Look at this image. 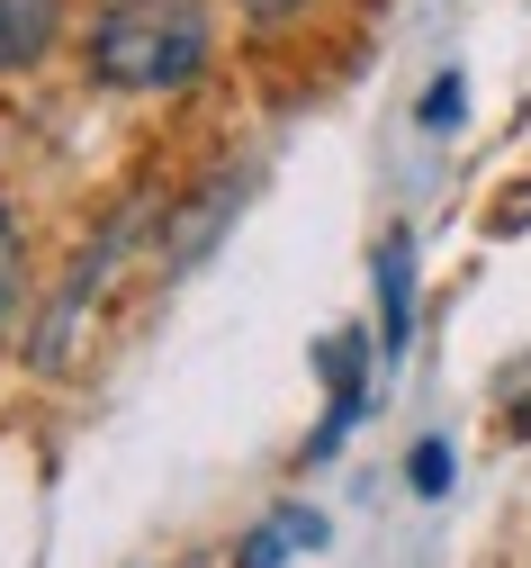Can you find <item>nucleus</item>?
I'll return each mask as SVG.
<instances>
[{
	"mask_svg": "<svg viewBox=\"0 0 531 568\" xmlns=\"http://www.w3.org/2000/svg\"><path fill=\"white\" fill-rule=\"evenodd\" d=\"M207 63L198 0H109L91 19V73L109 91H181Z\"/></svg>",
	"mask_w": 531,
	"mask_h": 568,
	"instance_id": "nucleus-1",
	"label": "nucleus"
},
{
	"mask_svg": "<svg viewBox=\"0 0 531 568\" xmlns=\"http://www.w3.org/2000/svg\"><path fill=\"white\" fill-rule=\"evenodd\" d=\"M378 298H388V325H378V352H406V334H415V244L406 235H388L378 244Z\"/></svg>",
	"mask_w": 531,
	"mask_h": 568,
	"instance_id": "nucleus-2",
	"label": "nucleus"
},
{
	"mask_svg": "<svg viewBox=\"0 0 531 568\" xmlns=\"http://www.w3.org/2000/svg\"><path fill=\"white\" fill-rule=\"evenodd\" d=\"M360 334H334V343H316V362H325V379H334V415H325V434H316V460L351 434V415H360Z\"/></svg>",
	"mask_w": 531,
	"mask_h": 568,
	"instance_id": "nucleus-3",
	"label": "nucleus"
},
{
	"mask_svg": "<svg viewBox=\"0 0 531 568\" xmlns=\"http://www.w3.org/2000/svg\"><path fill=\"white\" fill-rule=\"evenodd\" d=\"M316 541H325V524H316L307 506H279V515L244 541V559H235V568H288L297 550H316Z\"/></svg>",
	"mask_w": 531,
	"mask_h": 568,
	"instance_id": "nucleus-4",
	"label": "nucleus"
},
{
	"mask_svg": "<svg viewBox=\"0 0 531 568\" xmlns=\"http://www.w3.org/2000/svg\"><path fill=\"white\" fill-rule=\"evenodd\" d=\"M54 45V0H0V73Z\"/></svg>",
	"mask_w": 531,
	"mask_h": 568,
	"instance_id": "nucleus-5",
	"label": "nucleus"
},
{
	"mask_svg": "<svg viewBox=\"0 0 531 568\" xmlns=\"http://www.w3.org/2000/svg\"><path fill=\"white\" fill-rule=\"evenodd\" d=\"M460 100H469V91H460V73H450V82H432V91H423V126H432V135H450V126L469 118Z\"/></svg>",
	"mask_w": 531,
	"mask_h": 568,
	"instance_id": "nucleus-6",
	"label": "nucleus"
},
{
	"mask_svg": "<svg viewBox=\"0 0 531 568\" xmlns=\"http://www.w3.org/2000/svg\"><path fill=\"white\" fill-rule=\"evenodd\" d=\"M450 487V452L441 443H415V496H441Z\"/></svg>",
	"mask_w": 531,
	"mask_h": 568,
	"instance_id": "nucleus-7",
	"label": "nucleus"
},
{
	"mask_svg": "<svg viewBox=\"0 0 531 568\" xmlns=\"http://www.w3.org/2000/svg\"><path fill=\"white\" fill-rule=\"evenodd\" d=\"M10 271H19V235H10V217H0V325H10Z\"/></svg>",
	"mask_w": 531,
	"mask_h": 568,
	"instance_id": "nucleus-8",
	"label": "nucleus"
},
{
	"mask_svg": "<svg viewBox=\"0 0 531 568\" xmlns=\"http://www.w3.org/2000/svg\"><path fill=\"white\" fill-rule=\"evenodd\" d=\"M244 10H253V19H288V10H297V0H244Z\"/></svg>",
	"mask_w": 531,
	"mask_h": 568,
	"instance_id": "nucleus-9",
	"label": "nucleus"
},
{
	"mask_svg": "<svg viewBox=\"0 0 531 568\" xmlns=\"http://www.w3.org/2000/svg\"><path fill=\"white\" fill-rule=\"evenodd\" d=\"M504 434H531V406H513V415H504Z\"/></svg>",
	"mask_w": 531,
	"mask_h": 568,
	"instance_id": "nucleus-10",
	"label": "nucleus"
}]
</instances>
